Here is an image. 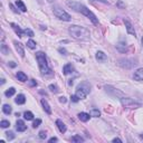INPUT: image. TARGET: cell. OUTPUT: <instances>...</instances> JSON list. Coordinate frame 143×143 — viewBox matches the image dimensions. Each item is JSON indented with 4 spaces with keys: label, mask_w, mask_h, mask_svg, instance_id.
<instances>
[{
    "label": "cell",
    "mask_w": 143,
    "mask_h": 143,
    "mask_svg": "<svg viewBox=\"0 0 143 143\" xmlns=\"http://www.w3.org/2000/svg\"><path fill=\"white\" fill-rule=\"evenodd\" d=\"M56 125H57V128H59V131H60L62 133H65V132H66V130H67L66 125L64 124L63 121H60V120H57V121H56Z\"/></svg>",
    "instance_id": "obj_12"
},
{
    "label": "cell",
    "mask_w": 143,
    "mask_h": 143,
    "mask_svg": "<svg viewBox=\"0 0 143 143\" xmlns=\"http://www.w3.org/2000/svg\"><path fill=\"white\" fill-rule=\"evenodd\" d=\"M66 101H67V100H66V98H65V97H64V96L59 97V102H60V103H66Z\"/></svg>",
    "instance_id": "obj_35"
},
{
    "label": "cell",
    "mask_w": 143,
    "mask_h": 143,
    "mask_svg": "<svg viewBox=\"0 0 143 143\" xmlns=\"http://www.w3.org/2000/svg\"><path fill=\"white\" fill-rule=\"evenodd\" d=\"M9 66H10V67H16V63L15 62H9Z\"/></svg>",
    "instance_id": "obj_38"
},
{
    "label": "cell",
    "mask_w": 143,
    "mask_h": 143,
    "mask_svg": "<svg viewBox=\"0 0 143 143\" xmlns=\"http://www.w3.org/2000/svg\"><path fill=\"white\" fill-rule=\"evenodd\" d=\"M27 46L29 47L30 49H35L37 45H36V42H35L32 39H29V40H28V42H27Z\"/></svg>",
    "instance_id": "obj_25"
},
{
    "label": "cell",
    "mask_w": 143,
    "mask_h": 143,
    "mask_svg": "<svg viewBox=\"0 0 143 143\" xmlns=\"http://www.w3.org/2000/svg\"><path fill=\"white\" fill-rule=\"evenodd\" d=\"M121 104L125 107H140L141 106V104L136 103L133 98H125V97L121 98Z\"/></svg>",
    "instance_id": "obj_6"
},
{
    "label": "cell",
    "mask_w": 143,
    "mask_h": 143,
    "mask_svg": "<svg viewBox=\"0 0 143 143\" xmlns=\"http://www.w3.org/2000/svg\"><path fill=\"white\" fill-rule=\"evenodd\" d=\"M90 116H94V118H98V116L101 115V113H100L98 110L93 108V110H90Z\"/></svg>",
    "instance_id": "obj_23"
},
{
    "label": "cell",
    "mask_w": 143,
    "mask_h": 143,
    "mask_svg": "<svg viewBox=\"0 0 143 143\" xmlns=\"http://www.w3.org/2000/svg\"><path fill=\"white\" fill-rule=\"evenodd\" d=\"M37 85V82H36L35 80H30V86H36Z\"/></svg>",
    "instance_id": "obj_36"
},
{
    "label": "cell",
    "mask_w": 143,
    "mask_h": 143,
    "mask_svg": "<svg viewBox=\"0 0 143 143\" xmlns=\"http://www.w3.org/2000/svg\"><path fill=\"white\" fill-rule=\"evenodd\" d=\"M90 115L88 113H85V112H80V114H78V118H80V121H83V122H87V121L90 120Z\"/></svg>",
    "instance_id": "obj_13"
},
{
    "label": "cell",
    "mask_w": 143,
    "mask_h": 143,
    "mask_svg": "<svg viewBox=\"0 0 143 143\" xmlns=\"http://www.w3.org/2000/svg\"><path fill=\"white\" fill-rule=\"evenodd\" d=\"M39 138H40V139H46V138H47L46 132H45V131H40V132H39Z\"/></svg>",
    "instance_id": "obj_32"
},
{
    "label": "cell",
    "mask_w": 143,
    "mask_h": 143,
    "mask_svg": "<svg viewBox=\"0 0 143 143\" xmlns=\"http://www.w3.org/2000/svg\"><path fill=\"white\" fill-rule=\"evenodd\" d=\"M15 93H16V90L14 88V87H10L9 90H6V93H4V95H6L7 97H11L12 95H15Z\"/></svg>",
    "instance_id": "obj_22"
},
{
    "label": "cell",
    "mask_w": 143,
    "mask_h": 143,
    "mask_svg": "<svg viewBox=\"0 0 143 143\" xmlns=\"http://www.w3.org/2000/svg\"><path fill=\"white\" fill-rule=\"evenodd\" d=\"M6 135H7V139L8 140H14L15 139V134H14V132H11V131L6 132Z\"/></svg>",
    "instance_id": "obj_28"
},
{
    "label": "cell",
    "mask_w": 143,
    "mask_h": 143,
    "mask_svg": "<svg viewBox=\"0 0 143 143\" xmlns=\"http://www.w3.org/2000/svg\"><path fill=\"white\" fill-rule=\"evenodd\" d=\"M49 90H50L53 93H57V92H58V87H57L56 85H53V84L49 85Z\"/></svg>",
    "instance_id": "obj_30"
},
{
    "label": "cell",
    "mask_w": 143,
    "mask_h": 143,
    "mask_svg": "<svg viewBox=\"0 0 143 143\" xmlns=\"http://www.w3.org/2000/svg\"><path fill=\"white\" fill-rule=\"evenodd\" d=\"M73 70H74V67H73V65H72V64H66V65L63 67V72H64V74H65V75L70 74L72 72H73Z\"/></svg>",
    "instance_id": "obj_14"
},
{
    "label": "cell",
    "mask_w": 143,
    "mask_h": 143,
    "mask_svg": "<svg viewBox=\"0 0 143 143\" xmlns=\"http://www.w3.org/2000/svg\"><path fill=\"white\" fill-rule=\"evenodd\" d=\"M72 141L75 142V143H80V142L84 141V139H83V138H80V135H74V136L72 138Z\"/></svg>",
    "instance_id": "obj_24"
},
{
    "label": "cell",
    "mask_w": 143,
    "mask_h": 143,
    "mask_svg": "<svg viewBox=\"0 0 143 143\" xmlns=\"http://www.w3.org/2000/svg\"><path fill=\"white\" fill-rule=\"evenodd\" d=\"M40 124H42V120H39V118H37L36 121H34V123H32V128H38Z\"/></svg>",
    "instance_id": "obj_29"
},
{
    "label": "cell",
    "mask_w": 143,
    "mask_h": 143,
    "mask_svg": "<svg viewBox=\"0 0 143 143\" xmlns=\"http://www.w3.org/2000/svg\"><path fill=\"white\" fill-rule=\"evenodd\" d=\"M2 111H4V114H8V115H9V114L12 112V108H11L10 105H8V104H4V105L2 106Z\"/></svg>",
    "instance_id": "obj_20"
},
{
    "label": "cell",
    "mask_w": 143,
    "mask_h": 143,
    "mask_svg": "<svg viewBox=\"0 0 143 143\" xmlns=\"http://www.w3.org/2000/svg\"><path fill=\"white\" fill-rule=\"evenodd\" d=\"M1 53H2V54H4V55L9 54V49H8V47H7V45H6V44H4V42L1 44Z\"/></svg>",
    "instance_id": "obj_26"
},
{
    "label": "cell",
    "mask_w": 143,
    "mask_h": 143,
    "mask_svg": "<svg viewBox=\"0 0 143 143\" xmlns=\"http://www.w3.org/2000/svg\"><path fill=\"white\" fill-rule=\"evenodd\" d=\"M95 57H96V60L100 62V63H105L107 60V56L103 53V52H97Z\"/></svg>",
    "instance_id": "obj_10"
},
{
    "label": "cell",
    "mask_w": 143,
    "mask_h": 143,
    "mask_svg": "<svg viewBox=\"0 0 143 143\" xmlns=\"http://www.w3.org/2000/svg\"><path fill=\"white\" fill-rule=\"evenodd\" d=\"M66 4H67L68 7H70V8L74 9L75 11H78V12L83 14L84 16H86L88 19H90V21H92L94 25H98V19H97V17L90 10V9H87L84 4H78V2H74V1H67Z\"/></svg>",
    "instance_id": "obj_1"
},
{
    "label": "cell",
    "mask_w": 143,
    "mask_h": 143,
    "mask_svg": "<svg viewBox=\"0 0 143 143\" xmlns=\"http://www.w3.org/2000/svg\"><path fill=\"white\" fill-rule=\"evenodd\" d=\"M142 45H143V37H142Z\"/></svg>",
    "instance_id": "obj_43"
},
{
    "label": "cell",
    "mask_w": 143,
    "mask_h": 143,
    "mask_svg": "<svg viewBox=\"0 0 143 143\" xmlns=\"http://www.w3.org/2000/svg\"><path fill=\"white\" fill-rule=\"evenodd\" d=\"M0 125H1V128H8V126L10 125V122H9V121H7V120H2L1 122H0Z\"/></svg>",
    "instance_id": "obj_27"
},
{
    "label": "cell",
    "mask_w": 143,
    "mask_h": 143,
    "mask_svg": "<svg viewBox=\"0 0 143 143\" xmlns=\"http://www.w3.org/2000/svg\"><path fill=\"white\" fill-rule=\"evenodd\" d=\"M53 12H54V15L56 16L58 19H60V20L70 21V19H72L70 14H67L65 10H63V9H62L59 6H54L53 7Z\"/></svg>",
    "instance_id": "obj_5"
},
{
    "label": "cell",
    "mask_w": 143,
    "mask_h": 143,
    "mask_svg": "<svg viewBox=\"0 0 143 143\" xmlns=\"http://www.w3.org/2000/svg\"><path fill=\"white\" fill-rule=\"evenodd\" d=\"M11 27H12V29L15 30V32H16V34H17V35L19 36V37H22V35L25 34V32H24L22 30H21L20 28H19L18 26H17V25H15V24H11Z\"/></svg>",
    "instance_id": "obj_18"
},
{
    "label": "cell",
    "mask_w": 143,
    "mask_h": 143,
    "mask_svg": "<svg viewBox=\"0 0 143 143\" xmlns=\"http://www.w3.org/2000/svg\"><path fill=\"white\" fill-rule=\"evenodd\" d=\"M113 142H118V143H121V142H122V140H120V139H118V138H115V139H113Z\"/></svg>",
    "instance_id": "obj_40"
},
{
    "label": "cell",
    "mask_w": 143,
    "mask_h": 143,
    "mask_svg": "<svg viewBox=\"0 0 143 143\" xmlns=\"http://www.w3.org/2000/svg\"><path fill=\"white\" fill-rule=\"evenodd\" d=\"M26 128H27V125L25 124V122L22 120H18L16 122V130L18 132H24V131H26Z\"/></svg>",
    "instance_id": "obj_8"
},
{
    "label": "cell",
    "mask_w": 143,
    "mask_h": 143,
    "mask_svg": "<svg viewBox=\"0 0 143 143\" xmlns=\"http://www.w3.org/2000/svg\"><path fill=\"white\" fill-rule=\"evenodd\" d=\"M9 7H10L11 9H12V11H14V12H18V10L15 8V7H14V4H9Z\"/></svg>",
    "instance_id": "obj_34"
},
{
    "label": "cell",
    "mask_w": 143,
    "mask_h": 143,
    "mask_svg": "<svg viewBox=\"0 0 143 143\" xmlns=\"http://www.w3.org/2000/svg\"><path fill=\"white\" fill-rule=\"evenodd\" d=\"M124 24H125V27H126V32H128L130 35H133V36H135V30H134V28H133V26H132V24L130 22V21L128 20V19H124Z\"/></svg>",
    "instance_id": "obj_7"
},
{
    "label": "cell",
    "mask_w": 143,
    "mask_h": 143,
    "mask_svg": "<svg viewBox=\"0 0 143 143\" xmlns=\"http://www.w3.org/2000/svg\"><path fill=\"white\" fill-rule=\"evenodd\" d=\"M42 105L44 107L45 111H46L47 114H52V108H50V106H49V104L47 103L46 100H42Z\"/></svg>",
    "instance_id": "obj_15"
},
{
    "label": "cell",
    "mask_w": 143,
    "mask_h": 143,
    "mask_svg": "<svg viewBox=\"0 0 143 143\" xmlns=\"http://www.w3.org/2000/svg\"><path fill=\"white\" fill-rule=\"evenodd\" d=\"M90 85L87 82H83L77 86V90H76V94L75 95L80 100H84L85 97L90 94Z\"/></svg>",
    "instance_id": "obj_4"
},
{
    "label": "cell",
    "mask_w": 143,
    "mask_h": 143,
    "mask_svg": "<svg viewBox=\"0 0 143 143\" xmlns=\"http://www.w3.org/2000/svg\"><path fill=\"white\" fill-rule=\"evenodd\" d=\"M16 6H17L21 11H24V12H25V11H27V8H26L25 4H24L21 0H17V1H16Z\"/></svg>",
    "instance_id": "obj_19"
},
{
    "label": "cell",
    "mask_w": 143,
    "mask_h": 143,
    "mask_svg": "<svg viewBox=\"0 0 143 143\" xmlns=\"http://www.w3.org/2000/svg\"><path fill=\"white\" fill-rule=\"evenodd\" d=\"M36 59L38 62V65H39L40 72H42V75L50 74V68L48 67V64H47L46 55L42 53V52H38V53H36Z\"/></svg>",
    "instance_id": "obj_3"
},
{
    "label": "cell",
    "mask_w": 143,
    "mask_h": 143,
    "mask_svg": "<svg viewBox=\"0 0 143 143\" xmlns=\"http://www.w3.org/2000/svg\"><path fill=\"white\" fill-rule=\"evenodd\" d=\"M56 141H57V138H52V139H49V143H53Z\"/></svg>",
    "instance_id": "obj_39"
},
{
    "label": "cell",
    "mask_w": 143,
    "mask_h": 143,
    "mask_svg": "<svg viewBox=\"0 0 143 143\" xmlns=\"http://www.w3.org/2000/svg\"><path fill=\"white\" fill-rule=\"evenodd\" d=\"M133 77H134L135 80H139V82L143 80V67L142 68H139L138 70H135Z\"/></svg>",
    "instance_id": "obj_11"
},
{
    "label": "cell",
    "mask_w": 143,
    "mask_h": 143,
    "mask_svg": "<svg viewBox=\"0 0 143 143\" xmlns=\"http://www.w3.org/2000/svg\"><path fill=\"white\" fill-rule=\"evenodd\" d=\"M47 1H48V2H54L55 0H47Z\"/></svg>",
    "instance_id": "obj_42"
},
{
    "label": "cell",
    "mask_w": 143,
    "mask_h": 143,
    "mask_svg": "<svg viewBox=\"0 0 143 143\" xmlns=\"http://www.w3.org/2000/svg\"><path fill=\"white\" fill-rule=\"evenodd\" d=\"M24 32H25V34H27L29 37H32V36H34V32H32V30H30L29 28L25 29V30H24Z\"/></svg>",
    "instance_id": "obj_31"
},
{
    "label": "cell",
    "mask_w": 143,
    "mask_h": 143,
    "mask_svg": "<svg viewBox=\"0 0 143 143\" xmlns=\"http://www.w3.org/2000/svg\"><path fill=\"white\" fill-rule=\"evenodd\" d=\"M15 47H16V50L18 52V54L20 55V57L25 56V49H24V46H22V44H21V42H15Z\"/></svg>",
    "instance_id": "obj_9"
},
{
    "label": "cell",
    "mask_w": 143,
    "mask_h": 143,
    "mask_svg": "<svg viewBox=\"0 0 143 143\" xmlns=\"http://www.w3.org/2000/svg\"><path fill=\"white\" fill-rule=\"evenodd\" d=\"M58 50H59V53H62L63 55H66V53H67V52H66V50H65V49H64V48H59Z\"/></svg>",
    "instance_id": "obj_37"
},
{
    "label": "cell",
    "mask_w": 143,
    "mask_h": 143,
    "mask_svg": "<svg viewBox=\"0 0 143 143\" xmlns=\"http://www.w3.org/2000/svg\"><path fill=\"white\" fill-rule=\"evenodd\" d=\"M93 1H100V2H103V4H106V0H93Z\"/></svg>",
    "instance_id": "obj_41"
},
{
    "label": "cell",
    "mask_w": 143,
    "mask_h": 143,
    "mask_svg": "<svg viewBox=\"0 0 143 143\" xmlns=\"http://www.w3.org/2000/svg\"><path fill=\"white\" fill-rule=\"evenodd\" d=\"M70 100L74 102V103H77V102L80 101V98H78V97L76 96V95H72V96H70Z\"/></svg>",
    "instance_id": "obj_33"
},
{
    "label": "cell",
    "mask_w": 143,
    "mask_h": 143,
    "mask_svg": "<svg viewBox=\"0 0 143 143\" xmlns=\"http://www.w3.org/2000/svg\"><path fill=\"white\" fill-rule=\"evenodd\" d=\"M15 102L17 104H25V102H26V96L24 94H19L17 97H16V100H15Z\"/></svg>",
    "instance_id": "obj_16"
},
{
    "label": "cell",
    "mask_w": 143,
    "mask_h": 143,
    "mask_svg": "<svg viewBox=\"0 0 143 143\" xmlns=\"http://www.w3.org/2000/svg\"><path fill=\"white\" fill-rule=\"evenodd\" d=\"M17 78L20 82H27V75L24 72H18L17 73Z\"/></svg>",
    "instance_id": "obj_17"
},
{
    "label": "cell",
    "mask_w": 143,
    "mask_h": 143,
    "mask_svg": "<svg viewBox=\"0 0 143 143\" xmlns=\"http://www.w3.org/2000/svg\"><path fill=\"white\" fill-rule=\"evenodd\" d=\"M68 32L72 35V37L77 40H88L90 39V32L84 27L73 25L68 28Z\"/></svg>",
    "instance_id": "obj_2"
},
{
    "label": "cell",
    "mask_w": 143,
    "mask_h": 143,
    "mask_svg": "<svg viewBox=\"0 0 143 143\" xmlns=\"http://www.w3.org/2000/svg\"><path fill=\"white\" fill-rule=\"evenodd\" d=\"M24 118H25V120H27V121H32V118H34V114H32V112L27 111V112L24 113Z\"/></svg>",
    "instance_id": "obj_21"
}]
</instances>
